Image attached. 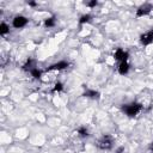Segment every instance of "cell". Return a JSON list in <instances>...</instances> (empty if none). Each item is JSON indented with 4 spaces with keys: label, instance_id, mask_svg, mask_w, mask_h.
Segmentation results:
<instances>
[{
    "label": "cell",
    "instance_id": "cell-1",
    "mask_svg": "<svg viewBox=\"0 0 153 153\" xmlns=\"http://www.w3.org/2000/svg\"><path fill=\"white\" fill-rule=\"evenodd\" d=\"M141 109H142L141 104H139V103H131V104L126 105V106L123 108V111H124L129 117H134V116H136V115L141 111Z\"/></svg>",
    "mask_w": 153,
    "mask_h": 153
},
{
    "label": "cell",
    "instance_id": "cell-2",
    "mask_svg": "<svg viewBox=\"0 0 153 153\" xmlns=\"http://www.w3.org/2000/svg\"><path fill=\"white\" fill-rule=\"evenodd\" d=\"M98 147L102 149H110L112 147V139L109 135L103 136L99 141H98Z\"/></svg>",
    "mask_w": 153,
    "mask_h": 153
},
{
    "label": "cell",
    "instance_id": "cell-3",
    "mask_svg": "<svg viewBox=\"0 0 153 153\" xmlns=\"http://www.w3.org/2000/svg\"><path fill=\"white\" fill-rule=\"evenodd\" d=\"M12 24H13L14 27L20 29V27H23V26H25L27 24V18H25L24 16H17V17H14Z\"/></svg>",
    "mask_w": 153,
    "mask_h": 153
},
{
    "label": "cell",
    "instance_id": "cell-4",
    "mask_svg": "<svg viewBox=\"0 0 153 153\" xmlns=\"http://www.w3.org/2000/svg\"><path fill=\"white\" fill-rule=\"evenodd\" d=\"M151 10H152V5H151V4H143V5H141V6L137 8L136 16H137V17L146 16V14H148V13L151 12Z\"/></svg>",
    "mask_w": 153,
    "mask_h": 153
},
{
    "label": "cell",
    "instance_id": "cell-5",
    "mask_svg": "<svg viewBox=\"0 0 153 153\" xmlns=\"http://www.w3.org/2000/svg\"><path fill=\"white\" fill-rule=\"evenodd\" d=\"M114 56H115V60H117V61H120V62H124V61H127V59L129 57V54H128L127 51H124L123 49H117V50L115 51Z\"/></svg>",
    "mask_w": 153,
    "mask_h": 153
},
{
    "label": "cell",
    "instance_id": "cell-6",
    "mask_svg": "<svg viewBox=\"0 0 153 153\" xmlns=\"http://www.w3.org/2000/svg\"><path fill=\"white\" fill-rule=\"evenodd\" d=\"M140 41H141V43H142L143 45H148V44H151V43L153 42V30H149L148 32L141 35Z\"/></svg>",
    "mask_w": 153,
    "mask_h": 153
},
{
    "label": "cell",
    "instance_id": "cell-7",
    "mask_svg": "<svg viewBox=\"0 0 153 153\" xmlns=\"http://www.w3.org/2000/svg\"><path fill=\"white\" fill-rule=\"evenodd\" d=\"M69 66V63L67 61H60V62H56L54 65H51L47 71H54V69H57V71H61V69H65Z\"/></svg>",
    "mask_w": 153,
    "mask_h": 153
},
{
    "label": "cell",
    "instance_id": "cell-8",
    "mask_svg": "<svg viewBox=\"0 0 153 153\" xmlns=\"http://www.w3.org/2000/svg\"><path fill=\"white\" fill-rule=\"evenodd\" d=\"M129 72V65H128V62L127 61H124V62H120V66H118V73L121 74V75H124V74H127Z\"/></svg>",
    "mask_w": 153,
    "mask_h": 153
},
{
    "label": "cell",
    "instance_id": "cell-9",
    "mask_svg": "<svg viewBox=\"0 0 153 153\" xmlns=\"http://www.w3.org/2000/svg\"><path fill=\"white\" fill-rule=\"evenodd\" d=\"M23 68L25 69V71H32V69H35L36 68V61L35 60H32V59H29L27 61H26V63L23 66Z\"/></svg>",
    "mask_w": 153,
    "mask_h": 153
},
{
    "label": "cell",
    "instance_id": "cell-10",
    "mask_svg": "<svg viewBox=\"0 0 153 153\" xmlns=\"http://www.w3.org/2000/svg\"><path fill=\"white\" fill-rule=\"evenodd\" d=\"M85 97H88V98H93V99H98L99 98V92L96 91V90H86L85 93H84Z\"/></svg>",
    "mask_w": 153,
    "mask_h": 153
},
{
    "label": "cell",
    "instance_id": "cell-11",
    "mask_svg": "<svg viewBox=\"0 0 153 153\" xmlns=\"http://www.w3.org/2000/svg\"><path fill=\"white\" fill-rule=\"evenodd\" d=\"M10 31V27L6 23H1L0 24V35H6Z\"/></svg>",
    "mask_w": 153,
    "mask_h": 153
},
{
    "label": "cell",
    "instance_id": "cell-12",
    "mask_svg": "<svg viewBox=\"0 0 153 153\" xmlns=\"http://www.w3.org/2000/svg\"><path fill=\"white\" fill-rule=\"evenodd\" d=\"M44 25H45L47 27H53V26L55 25V18H54V17H50V18L45 19Z\"/></svg>",
    "mask_w": 153,
    "mask_h": 153
},
{
    "label": "cell",
    "instance_id": "cell-13",
    "mask_svg": "<svg viewBox=\"0 0 153 153\" xmlns=\"http://www.w3.org/2000/svg\"><path fill=\"white\" fill-rule=\"evenodd\" d=\"M30 73H31V75H32L35 79H39V78H41V75H42V72H41L38 68H35V69H32Z\"/></svg>",
    "mask_w": 153,
    "mask_h": 153
},
{
    "label": "cell",
    "instance_id": "cell-14",
    "mask_svg": "<svg viewBox=\"0 0 153 153\" xmlns=\"http://www.w3.org/2000/svg\"><path fill=\"white\" fill-rule=\"evenodd\" d=\"M92 17L90 16V14H84V16H81L80 17V19H79V23L80 24H84V23H87V22H90V19H91Z\"/></svg>",
    "mask_w": 153,
    "mask_h": 153
},
{
    "label": "cell",
    "instance_id": "cell-15",
    "mask_svg": "<svg viewBox=\"0 0 153 153\" xmlns=\"http://www.w3.org/2000/svg\"><path fill=\"white\" fill-rule=\"evenodd\" d=\"M78 133L80 134V136H87V135H88V131H87V129H86L85 127L79 128V129H78Z\"/></svg>",
    "mask_w": 153,
    "mask_h": 153
},
{
    "label": "cell",
    "instance_id": "cell-16",
    "mask_svg": "<svg viewBox=\"0 0 153 153\" xmlns=\"http://www.w3.org/2000/svg\"><path fill=\"white\" fill-rule=\"evenodd\" d=\"M62 88H63V85H62L61 82H56L55 86H54V88H53V91H54V92H59V91H61Z\"/></svg>",
    "mask_w": 153,
    "mask_h": 153
},
{
    "label": "cell",
    "instance_id": "cell-17",
    "mask_svg": "<svg viewBox=\"0 0 153 153\" xmlns=\"http://www.w3.org/2000/svg\"><path fill=\"white\" fill-rule=\"evenodd\" d=\"M86 5H87V6H90V7H93V6H96V5H97V1H96V0H93V1L87 2Z\"/></svg>",
    "mask_w": 153,
    "mask_h": 153
},
{
    "label": "cell",
    "instance_id": "cell-18",
    "mask_svg": "<svg viewBox=\"0 0 153 153\" xmlns=\"http://www.w3.org/2000/svg\"><path fill=\"white\" fill-rule=\"evenodd\" d=\"M29 5H30V6H35V5H36V2H29Z\"/></svg>",
    "mask_w": 153,
    "mask_h": 153
},
{
    "label": "cell",
    "instance_id": "cell-19",
    "mask_svg": "<svg viewBox=\"0 0 153 153\" xmlns=\"http://www.w3.org/2000/svg\"><path fill=\"white\" fill-rule=\"evenodd\" d=\"M152 149H153V147H152Z\"/></svg>",
    "mask_w": 153,
    "mask_h": 153
}]
</instances>
